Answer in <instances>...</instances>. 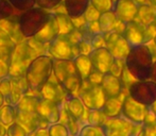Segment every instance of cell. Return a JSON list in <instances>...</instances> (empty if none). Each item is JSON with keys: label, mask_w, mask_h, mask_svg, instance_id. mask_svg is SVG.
Masks as SVG:
<instances>
[{"label": "cell", "mask_w": 156, "mask_h": 136, "mask_svg": "<svg viewBox=\"0 0 156 136\" xmlns=\"http://www.w3.org/2000/svg\"><path fill=\"white\" fill-rule=\"evenodd\" d=\"M125 65L131 76L136 80H148L153 65L150 49L144 45L133 46L125 59Z\"/></svg>", "instance_id": "1"}, {"label": "cell", "mask_w": 156, "mask_h": 136, "mask_svg": "<svg viewBox=\"0 0 156 136\" xmlns=\"http://www.w3.org/2000/svg\"><path fill=\"white\" fill-rule=\"evenodd\" d=\"M52 71L55 80L62 85L67 94H76L80 91L83 80L78 72L73 60H58L53 59Z\"/></svg>", "instance_id": "2"}, {"label": "cell", "mask_w": 156, "mask_h": 136, "mask_svg": "<svg viewBox=\"0 0 156 136\" xmlns=\"http://www.w3.org/2000/svg\"><path fill=\"white\" fill-rule=\"evenodd\" d=\"M52 62L53 60L47 55H38L30 62L25 72L29 89L39 91L51 77Z\"/></svg>", "instance_id": "3"}, {"label": "cell", "mask_w": 156, "mask_h": 136, "mask_svg": "<svg viewBox=\"0 0 156 136\" xmlns=\"http://www.w3.org/2000/svg\"><path fill=\"white\" fill-rule=\"evenodd\" d=\"M50 16V13L41 8H32L23 12L17 20L21 35L26 38L35 36L49 21Z\"/></svg>", "instance_id": "4"}, {"label": "cell", "mask_w": 156, "mask_h": 136, "mask_svg": "<svg viewBox=\"0 0 156 136\" xmlns=\"http://www.w3.org/2000/svg\"><path fill=\"white\" fill-rule=\"evenodd\" d=\"M36 51L29 46L28 41H21L16 46L11 55L9 64V76L10 77H21L25 76L26 69L30 62L34 59L33 53Z\"/></svg>", "instance_id": "5"}, {"label": "cell", "mask_w": 156, "mask_h": 136, "mask_svg": "<svg viewBox=\"0 0 156 136\" xmlns=\"http://www.w3.org/2000/svg\"><path fill=\"white\" fill-rule=\"evenodd\" d=\"M129 95L133 100L142 105H151L156 102V82L137 81L129 87Z\"/></svg>", "instance_id": "6"}, {"label": "cell", "mask_w": 156, "mask_h": 136, "mask_svg": "<svg viewBox=\"0 0 156 136\" xmlns=\"http://www.w3.org/2000/svg\"><path fill=\"white\" fill-rule=\"evenodd\" d=\"M79 91L81 101L90 109H99L103 107L105 103V94L101 86L91 84L90 82H88V85L84 86L82 83Z\"/></svg>", "instance_id": "7"}, {"label": "cell", "mask_w": 156, "mask_h": 136, "mask_svg": "<svg viewBox=\"0 0 156 136\" xmlns=\"http://www.w3.org/2000/svg\"><path fill=\"white\" fill-rule=\"evenodd\" d=\"M123 37L129 43V45H132L133 47V46L144 45V41L151 39V33L147 26L133 20L126 23V25L124 26Z\"/></svg>", "instance_id": "8"}, {"label": "cell", "mask_w": 156, "mask_h": 136, "mask_svg": "<svg viewBox=\"0 0 156 136\" xmlns=\"http://www.w3.org/2000/svg\"><path fill=\"white\" fill-rule=\"evenodd\" d=\"M49 44V52L54 59L72 60L73 58H76V54L73 51L76 46H72L69 43L66 35H58Z\"/></svg>", "instance_id": "9"}, {"label": "cell", "mask_w": 156, "mask_h": 136, "mask_svg": "<svg viewBox=\"0 0 156 136\" xmlns=\"http://www.w3.org/2000/svg\"><path fill=\"white\" fill-rule=\"evenodd\" d=\"M106 38H104L106 44V49L111 52L113 56L118 60H122L127 55L129 51V43L125 41L123 35L116 33V32H108Z\"/></svg>", "instance_id": "10"}, {"label": "cell", "mask_w": 156, "mask_h": 136, "mask_svg": "<svg viewBox=\"0 0 156 136\" xmlns=\"http://www.w3.org/2000/svg\"><path fill=\"white\" fill-rule=\"evenodd\" d=\"M37 113L41 119L46 123H56L61 119L60 103L39 98L37 104Z\"/></svg>", "instance_id": "11"}, {"label": "cell", "mask_w": 156, "mask_h": 136, "mask_svg": "<svg viewBox=\"0 0 156 136\" xmlns=\"http://www.w3.org/2000/svg\"><path fill=\"white\" fill-rule=\"evenodd\" d=\"M88 58L94 69L100 71L101 73L108 72L114 63V56L106 48H97L96 50H93Z\"/></svg>", "instance_id": "12"}, {"label": "cell", "mask_w": 156, "mask_h": 136, "mask_svg": "<svg viewBox=\"0 0 156 136\" xmlns=\"http://www.w3.org/2000/svg\"><path fill=\"white\" fill-rule=\"evenodd\" d=\"M118 20L122 23L133 21L137 16L138 5L133 0H116L112 10Z\"/></svg>", "instance_id": "13"}, {"label": "cell", "mask_w": 156, "mask_h": 136, "mask_svg": "<svg viewBox=\"0 0 156 136\" xmlns=\"http://www.w3.org/2000/svg\"><path fill=\"white\" fill-rule=\"evenodd\" d=\"M16 122H18L27 133H33L36 129L41 127L43 120L41 119L37 111H21L17 109Z\"/></svg>", "instance_id": "14"}, {"label": "cell", "mask_w": 156, "mask_h": 136, "mask_svg": "<svg viewBox=\"0 0 156 136\" xmlns=\"http://www.w3.org/2000/svg\"><path fill=\"white\" fill-rule=\"evenodd\" d=\"M41 94V97L44 99L51 100V101L60 103L63 100V98L65 97L66 91L62 87V85L58 82V81L54 79L52 80L51 77L50 79L43 85L41 89H39Z\"/></svg>", "instance_id": "15"}, {"label": "cell", "mask_w": 156, "mask_h": 136, "mask_svg": "<svg viewBox=\"0 0 156 136\" xmlns=\"http://www.w3.org/2000/svg\"><path fill=\"white\" fill-rule=\"evenodd\" d=\"M11 79V93L9 96V99L6 101L9 104L16 105L19 100L23 98V96L29 89L28 83L26 81L25 76L21 77H10Z\"/></svg>", "instance_id": "16"}, {"label": "cell", "mask_w": 156, "mask_h": 136, "mask_svg": "<svg viewBox=\"0 0 156 136\" xmlns=\"http://www.w3.org/2000/svg\"><path fill=\"white\" fill-rule=\"evenodd\" d=\"M132 127L123 120H108L103 126V132L106 136H129L131 134Z\"/></svg>", "instance_id": "17"}, {"label": "cell", "mask_w": 156, "mask_h": 136, "mask_svg": "<svg viewBox=\"0 0 156 136\" xmlns=\"http://www.w3.org/2000/svg\"><path fill=\"white\" fill-rule=\"evenodd\" d=\"M58 35V23H56V19L54 17V14H51L50 19L46 26L38 32L35 36H33L35 39L41 41V44L46 45V44L50 43L53 38H55Z\"/></svg>", "instance_id": "18"}, {"label": "cell", "mask_w": 156, "mask_h": 136, "mask_svg": "<svg viewBox=\"0 0 156 136\" xmlns=\"http://www.w3.org/2000/svg\"><path fill=\"white\" fill-rule=\"evenodd\" d=\"M63 1L66 14L70 18H78L83 16L90 4V0H63Z\"/></svg>", "instance_id": "19"}, {"label": "cell", "mask_w": 156, "mask_h": 136, "mask_svg": "<svg viewBox=\"0 0 156 136\" xmlns=\"http://www.w3.org/2000/svg\"><path fill=\"white\" fill-rule=\"evenodd\" d=\"M101 85H102L104 94L109 98L116 97L121 89V83H120L119 79L117 78V76L111 73V72H106V74L103 76Z\"/></svg>", "instance_id": "20"}, {"label": "cell", "mask_w": 156, "mask_h": 136, "mask_svg": "<svg viewBox=\"0 0 156 136\" xmlns=\"http://www.w3.org/2000/svg\"><path fill=\"white\" fill-rule=\"evenodd\" d=\"M15 47L16 45L11 38L10 35L5 31L0 29V60L5 62L8 65L10 64L11 55H12Z\"/></svg>", "instance_id": "21"}, {"label": "cell", "mask_w": 156, "mask_h": 136, "mask_svg": "<svg viewBox=\"0 0 156 136\" xmlns=\"http://www.w3.org/2000/svg\"><path fill=\"white\" fill-rule=\"evenodd\" d=\"M144 109L142 104L136 102L133 99H126L123 104V113L131 120L136 122H141L144 118Z\"/></svg>", "instance_id": "22"}, {"label": "cell", "mask_w": 156, "mask_h": 136, "mask_svg": "<svg viewBox=\"0 0 156 136\" xmlns=\"http://www.w3.org/2000/svg\"><path fill=\"white\" fill-rule=\"evenodd\" d=\"M117 21L118 19L115 16L113 11H108V12L101 13L97 23H98L100 32H102V33H108V32H112L113 30L116 29Z\"/></svg>", "instance_id": "23"}, {"label": "cell", "mask_w": 156, "mask_h": 136, "mask_svg": "<svg viewBox=\"0 0 156 136\" xmlns=\"http://www.w3.org/2000/svg\"><path fill=\"white\" fill-rule=\"evenodd\" d=\"M73 62L82 80H86L88 78L89 73L91 72V70H93V66H91L89 58L85 54H80V55L76 56Z\"/></svg>", "instance_id": "24"}, {"label": "cell", "mask_w": 156, "mask_h": 136, "mask_svg": "<svg viewBox=\"0 0 156 136\" xmlns=\"http://www.w3.org/2000/svg\"><path fill=\"white\" fill-rule=\"evenodd\" d=\"M58 28V35H68L73 29H76L72 23V19L67 14L56 13L54 14Z\"/></svg>", "instance_id": "25"}, {"label": "cell", "mask_w": 156, "mask_h": 136, "mask_svg": "<svg viewBox=\"0 0 156 136\" xmlns=\"http://www.w3.org/2000/svg\"><path fill=\"white\" fill-rule=\"evenodd\" d=\"M17 109L13 104H5L0 107V122L4 126H10L16 121Z\"/></svg>", "instance_id": "26"}, {"label": "cell", "mask_w": 156, "mask_h": 136, "mask_svg": "<svg viewBox=\"0 0 156 136\" xmlns=\"http://www.w3.org/2000/svg\"><path fill=\"white\" fill-rule=\"evenodd\" d=\"M136 17L139 18L140 23H142L144 26H150V23H154L156 14L151 4H147V5L138 6V12Z\"/></svg>", "instance_id": "27"}, {"label": "cell", "mask_w": 156, "mask_h": 136, "mask_svg": "<svg viewBox=\"0 0 156 136\" xmlns=\"http://www.w3.org/2000/svg\"><path fill=\"white\" fill-rule=\"evenodd\" d=\"M67 111L68 115L71 118L76 120L80 119L84 113V106H83L82 101L78 98L71 97L67 102Z\"/></svg>", "instance_id": "28"}, {"label": "cell", "mask_w": 156, "mask_h": 136, "mask_svg": "<svg viewBox=\"0 0 156 136\" xmlns=\"http://www.w3.org/2000/svg\"><path fill=\"white\" fill-rule=\"evenodd\" d=\"M14 13L15 9L8 0H0V21L11 18Z\"/></svg>", "instance_id": "29"}, {"label": "cell", "mask_w": 156, "mask_h": 136, "mask_svg": "<svg viewBox=\"0 0 156 136\" xmlns=\"http://www.w3.org/2000/svg\"><path fill=\"white\" fill-rule=\"evenodd\" d=\"M12 6L16 11H20V12H25L27 10L34 8L35 6V0H8Z\"/></svg>", "instance_id": "30"}, {"label": "cell", "mask_w": 156, "mask_h": 136, "mask_svg": "<svg viewBox=\"0 0 156 136\" xmlns=\"http://www.w3.org/2000/svg\"><path fill=\"white\" fill-rule=\"evenodd\" d=\"M113 4V0H90V5H93L99 13L112 11Z\"/></svg>", "instance_id": "31"}, {"label": "cell", "mask_w": 156, "mask_h": 136, "mask_svg": "<svg viewBox=\"0 0 156 136\" xmlns=\"http://www.w3.org/2000/svg\"><path fill=\"white\" fill-rule=\"evenodd\" d=\"M48 132L49 136H68L69 132L66 126L62 123H52L51 126L48 128Z\"/></svg>", "instance_id": "32"}, {"label": "cell", "mask_w": 156, "mask_h": 136, "mask_svg": "<svg viewBox=\"0 0 156 136\" xmlns=\"http://www.w3.org/2000/svg\"><path fill=\"white\" fill-rule=\"evenodd\" d=\"M5 136H28V133L18 122H13L6 129Z\"/></svg>", "instance_id": "33"}, {"label": "cell", "mask_w": 156, "mask_h": 136, "mask_svg": "<svg viewBox=\"0 0 156 136\" xmlns=\"http://www.w3.org/2000/svg\"><path fill=\"white\" fill-rule=\"evenodd\" d=\"M62 1L63 0H35V3L38 8L47 11L55 9L56 6L62 3Z\"/></svg>", "instance_id": "34"}, {"label": "cell", "mask_w": 156, "mask_h": 136, "mask_svg": "<svg viewBox=\"0 0 156 136\" xmlns=\"http://www.w3.org/2000/svg\"><path fill=\"white\" fill-rule=\"evenodd\" d=\"M100 14L101 13H99L93 5L89 4V6L87 8V10L85 11V13L83 14V17H84V19H85L86 23H94V21L98 20Z\"/></svg>", "instance_id": "35"}, {"label": "cell", "mask_w": 156, "mask_h": 136, "mask_svg": "<svg viewBox=\"0 0 156 136\" xmlns=\"http://www.w3.org/2000/svg\"><path fill=\"white\" fill-rule=\"evenodd\" d=\"M0 93L2 94V96L4 97V100L9 99V96L11 93V79L10 77H5L4 79H2L0 81Z\"/></svg>", "instance_id": "36"}, {"label": "cell", "mask_w": 156, "mask_h": 136, "mask_svg": "<svg viewBox=\"0 0 156 136\" xmlns=\"http://www.w3.org/2000/svg\"><path fill=\"white\" fill-rule=\"evenodd\" d=\"M101 135H102V133H101L98 126L84 127L80 132V136H101Z\"/></svg>", "instance_id": "37"}, {"label": "cell", "mask_w": 156, "mask_h": 136, "mask_svg": "<svg viewBox=\"0 0 156 136\" xmlns=\"http://www.w3.org/2000/svg\"><path fill=\"white\" fill-rule=\"evenodd\" d=\"M9 76V65L0 60V81Z\"/></svg>", "instance_id": "38"}, {"label": "cell", "mask_w": 156, "mask_h": 136, "mask_svg": "<svg viewBox=\"0 0 156 136\" xmlns=\"http://www.w3.org/2000/svg\"><path fill=\"white\" fill-rule=\"evenodd\" d=\"M150 79H151V81H153V82H156V62L153 63V65H152V70H151Z\"/></svg>", "instance_id": "39"}, {"label": "cell", "mask_w": 156, "mask_h": 136, "mask_svg": "<svg viewBox=\"0 0 156 136\" xmlns=\"http://www.w3.org/2000/svg\"><path fill=\"white\" fill-rule=\"evenodd\" d=\"M138 6L140 5H147V4H151L150 0H133Z\"/></svg>", "instance_id": "40"}, {"label": "cell", "mask_w": 156, "mask_h": 136, "mask_svg": "<svg viewBox=\"0 0 156 136\" xmlns=\"http://www.w3.org/2000/svg\"><path fill=\"white\" fill-rule=\"evenodd\" d=\"M4 124L2 123V122H0V136H4L6 133V129L4 128Z\"/></svg>", "instance_id": "41"}, {"label": "cell", "mask_w": 156, "mask_h": 136, "mask_svg": "<svg viewBox=\"0 0 156 136\" xmlns=\"http://www.w3.org/2000/svg\"><path fill=\"white\" fill-rule=\"evenodd\" d=\"M3 102H4V97L2 96V94L0 93V107L3 105Z\"/></svg>", "instance_id": "42"}, {"label": "cell", "mask_w": 156, "mask_h": 136, "mask_svg": "<svg viewBox=\"0 0 156 136\" xmlns=\"http://www.w3.org/2000/svg\"><path fill=\"white\" fill-rule=\"evenodd\" d=\"M150 2H151V4H155L156 5V0H150Z\"/></svg>", "instance_id": "43"}, {"label": "cell", "mask_w": 156, "mask_h": 136, "mask_svg": "<svg viewBox=\"0 0 156 136\" xmlns=\"http://www.w3.org/2000/svg\"><path fill=\"white\" fill-rule=\"evenodd\" d=\"M154 27H155V29H156V17H155V19H154Z\"/></svg>", "instance_id": "44"}, {"label": "cell", "mask_w": 156, "mask_h": 136, "mask_svg": "<svg viewBox=\"0 0 156 136\" xmlns=\"http://www.w3.org/2000/svg\"><path fill=\"white\" fill-rule=\"evenodd\" d=\"M155 41H156V38H155Z\"/></svg>", "instance_id": "45"}, {"label": "cell", "mask_w": 156, "mask_h": 136, "mask_svg": "<svg viewBox=\"0 0 156 136\" xmlns=\"http://www.w3.org/2000/svg\"><path fill=\"white\" fill-rule=\"evenodd\" d=\"M4 136H5V135H4Z\"/></svg>", "instance_id": "46"}]
</instances>
